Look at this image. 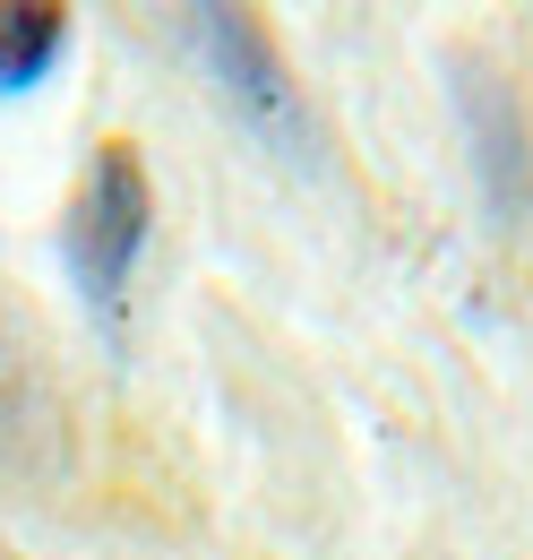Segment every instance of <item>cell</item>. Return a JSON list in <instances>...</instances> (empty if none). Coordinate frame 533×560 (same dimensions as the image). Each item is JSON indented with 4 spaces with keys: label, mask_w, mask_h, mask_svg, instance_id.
Instances as JSON below:
<instances>
[{
    "label": "cell",
    "mask_w": 533,
    "mask_h": 560,
    "mask_svg": "<svg viewBox=\"0 0 533 560\" xmlns=\"http://www.w3.org/2000/svg\"><path fill=\"white\" fill-rule=\"evenodd\" d=\"M173 18L190 35V52H199L206 86L233 104V121L259 130L275 155H310V113H301V95L284 78V52L259 26V9L250 0H173Z\"/></svg>",
    "instance_id": "cell-1"
},
{
    "label": "cell",
    "mask_w": 533,
    "mask_h": 560,
    "mask_svg": "<svg viewBox=\"0 0 533 560\" xmlns=\"http://www.w3.org/2000/svg\"><path fill=\"white\" fill-rule=\"evenodd\" d=\"M146 233H155V190H146V164L130 147H104L69 199V224H61V259H69V284L86 293L95 319H121L130 302V277L146 259Z\"/></svg>",
    "instance_id": "cell-2"
},
{
    "label": "cell",
    "mask_w": 533,
    "mask_h": 560,
    "mask_svg": "<svg viewBox=\"0 0 533 560\" xmlns=\"http://www.w3.org/2000/svg\"><path fill=\"white\" fill-rule=\"evenodd\" d=\"M457 113H465L473 139V173H482V199L499 224H525L533 215V121L525 95L499 70H457Z\"/></svg>",
    "instance_id": "cell-3"
},
{
    "label": "cell",
    "mask_w": 533,
    "mask_h": 560,
    "mask_svg": "<svg viewBox=\"0 0 533 560\" xmlns=\"http://www.w3.org/2000/svg\"><path fill=\"white\" fill-rule=\"evenodd\" d=\"M69 44V9L61 0H0V95L44 86Z\"/></svg>",
    "instance_id": "cell-4"
},
{
    "label": "cell",
    "mask_w": 533,
    "mask_h": 560,
    "mask_svg": "<svg viewBox=\"0 0 533 560\" xmlns=\"http://www.w3.org/2000/svg\"><path fill=\"white\" fill-rule=\"evenodd\" d=\"M0 397H9V346H0Z\"/></svg>",
    "instance_id": "cell-5"
}]
</instances>
